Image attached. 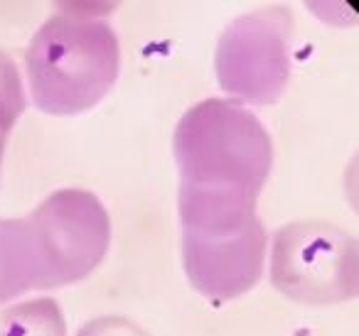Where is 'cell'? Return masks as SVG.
<instances>
[{
    "label": "cell",
    "instance_id": "11",
    "mask_svg": "<svg viewBox=\"0 0 359 336\" xmlns=\"http://www.w3.org/2000/svg\"><path fill=\"white\" fill-rule=\"evenodd\" d=\"M344 197L359 216V153L349 160L347 169H344Z\"/></svg>",
    "mask_w": 359,
    "mask_h": 336
},
{
    "label": "cell",
    "instance_id": "9",
    "mask_svg": "<svg viewBox=\"0 0 359 336\" xmlns=\"http://www.w3.org/2000/svg\"><path fill=\"white\" fill-rule=\"evenodd\" d=\"M27 106L25 76L11 55L0 52V140L6 143L8 133L18 125Z\"/></svg>",
    "mask_w": 359,
    "mask_h": 336
},
{
    "label": "cell",
    "instance_id": "5",
    "mask_svg": "<svg viewBox=\"0 0 359 336\" xmlns=\"http://www.w3.org/2000/svg\"><path fill=\"white\" fill-rule=\"evenodd\" d=\"M293 20L280 6L234 18L219 35L215 71L226 99L266 106L283 96L290 79Z\"/></svg>",
    "mask_w": 359,
    "mask_h": 336
},
{
    "label": "cell",
    "instance_id": "2",
    "mask_svg": "<svg viewBox=\"0 0 359 336\" xmlns=\"http://www.w3.org/2000/svg\"><path fill=\"white\" fill-rule=\"evenodd\" d=\"M180 184L241 189L259 197L273 167V143L249 106L205 99L185 111L172 133Z\"/></svg>",
    "mask_w": 359,
    "mask_h": 336
},
{
    "label": "cell",
    "instance_id": "4",
    "mask_svg": "<svg viewBox=\"0 0 359 336\" xmlns=\"http://www.w3.org/2000/svg\"><path fill=\"white\" fill-rule=\"evenodd\" d=\"M25 218L40 253L42 290L84 280L109 253L111 216L89 189H55Z\"/></svg>",
    "mask_w": 359,
    "mask_h": 336
},
{
    "label": "cell",
    "instance_id": "12",
    "mask_svg": "<svg viewBox=\"0 0 359 336\" xmlns=\"http://www.w3.org/2000/svg\"><path fill=\"white\" fill-rule=\"evenodd\" d=\"M3 153H6V150H0V172H3Z\"/></svg>",
    "mask_w": 359,
    "mask_h": 336
},
{
    "label": "cell",
    "instance_id": "13",
    "mask_svg": "<svg viewBox=\"0 0 359 336\" xmlns=\"http://www.w3.org/2000/svg\"><path fill=\"white\" fill-rule=\"evenodd\" d=\"M0 150H6V143H3V140H0Z\"/></svg>",
    "mask_w": 359,
    "mask_h": 336
},
{
    "label": "cell",
    "instance_id": "3",
    "mask_svg": "<svg viewBox=\"0 0 359 336\" xmlns=\"http://www.w3.org/2000/svg\"><path fill=\"white\" fill-rule=\"evenodd\" d=\"M269 272L298 304H342L359 295V241L327 221H290L271 238Z\"/></svg>",
    "mask_w": 359,
    "mask_h": 336
},
{
    "label": "cell",
    "instance_id": "1",
    "mask_svg": "<svg viewBox=\"0 0 359 336\" xmlns=\"http://www.w3.org/2000/svg\"><path fill=\"white\" fill-rule=\"evenodd\" d=\"M121 74V42L96 13H52L25 52V89L37 111L57 118L99 106Z\"/></svg>",
    "mask_w": 359,
    "mask_h": 336
},
{
    "label": "cell",
    "instance_id": "10",
    "mask_svg": "<svg viewBox=\"0 0 359 336\" xmlns=\"http://www.w3.org/2000/svg\"><path fill=\"white\" fill-rule=\"evenodd\" d=\"M76 336H148L135 321L126 316H96L86 321Z\"/></svg>",
    "mask_w": 359,
    "mask_h": 336
},
{
    "label": "cell",
    "instance_id": "7",
    "mask_svg": "<svg viewBox=\"0 0 359 336\" xmlns=\"http://www.w3.org/2000/svg\"><path fill=\"white\" fill-rule=\"evenodd\" d=\"M42 290V262L27 218H0V304Z\"/></svg>",
    "mask_w": 359,
    "mask_h": 336
},
{
    "label": "cell",
    "instance_id": "8",
    "mask_svg": "<svg viewBox=\"0 0 359 336\" xmlns=\"http://www.w3.org/2000/svg\"><path fill=\"white\" fill-rule=\"evenodd\" d=\"M0 336H67V319L52 297L13 302L0 314Z\"/></svg>",
    "mask_w": 359,
    "mask_h": 336
},
{
    "label": "cell",
    "instance_id": "6",
    "mask_svg": "<svg viewBox=\"0 0 359 336\" xmlns=\"http://www.w3.org/2000/svg\"><path fill=\"white\" fill-rule=\"evenodd\" d=\"M269 258L264 221L239 231L182 233V265L190 285L217 302L236 300L254 290Z\"/></svg>",
    "mask_w": 359,
    "mask_h": 336
}]
</instances>
